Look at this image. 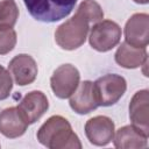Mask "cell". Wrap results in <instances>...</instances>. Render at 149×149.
<instances>
[{"mask_svg":"<svg viewBox=\"0 0 149 149\" xmlns=\"http://www.w3.org/2000/svg\"><path fill=\"white\" fill-rule=\"evenodd\" d=\"M79 81L80 73L78 69L72 64H63L54 71L50 78V86L57 98L66 99L76 91Z\"/></svg>","mask_w":149,"mask_h":149,"instance_id":"cell-6","label":"cell"},{"mask_svg":"<svg viewBox=\"0 0 149 149\" xmlns=\"http://www.w3.org/2000/svg\"><path fill=\"white\" fill-rule=\"evenodd\" d=\"M48 108L49 101L47 95L42 91L37 90L27 93L17 105L19 113L28 125H33L38 121Z\"/></svg>","mask_w":149,"mask_h":149,"instance_id":"cell-8","label":"cell"},{"mask_svg":"<svg viewBox=\"0 0 149 149\" xmlns=\"http://www.w3.org/2000/svg\"><path fill=\"white\" fill-rule=\"evenodd\" d=\"M125 40L127 43L147 48L149 42V15L147 13L133 14L125 24Z\"/></svg>","mask_w":149,"mask_h":149,"instance_id":"cell-9","label":"cell"},{"mask_svg":"<svg viewBox=\"0 0 149 149\" xmlns=\"http://www.w3.org/2000/svg\"><path fill=\"white\" fill-rule=\"evenodd\" d=\"M133 1L136 2V3H140V5H146V3L149 2V0H133Z\"/></svg>","mask_w":149,"mask_h":149,"instance_id":"cell-20","label":"cell"},{"mask_svg":"<svg viewBox=\"0 0 149 149\" xmlns=\"http://www.w3.org/2000/svg\"><path fill=\"white\" fill-rule=\"evenodd\" d=\"M13 88V80L9 71L0 65V100H5L9 97Z\"/></svg>","mask_w":149,"mask_h":149,"instance_id":"cell-19","label":"cell"},{"mask_svg":"<svg viewBox=\"0 0 149 149\" xmlns=\"http://www.w3.org/2000/svg\"><path fill=\"white\" fill-rule=\"evenodd\" d=\"M115 126L111 118L97 115L88 119L85 123V135L90 143L94 146H107L114 137Z\"/></svg>","mask_w":149,"mask_h":149,"instance_id":"cell-7","label":"cell"},{"mask_svg":"<svg viewBox=\"0 0 149 149\" xmlns=\"http://www.w3.org/2000/svg\"><path fill=\"white\" fill-rule=\"evenodd\" d=\"M121 34V28L116 22L112 20H101L95 22L91 28L88 42L94 50L106 52L120 43Z\"/></svg>","mask_w":149,"mask_h":149,"instance_id":"cell-5","label":"cell"},{"mask_svg":"<svg viewBox=\"0 0 149 149\" xmlns=\"http://www.w3.org/2000/svg\"><path fill=\"white\" fill-rule=\"evenodd\" d=\"M90 20L77 9L71 19L57 27L55 31L56 43L64 50L78 49L86 41L90 30Z\"/></svg>","mask_w":149,"mask_h":149,"instance_id":"cell-2","label":"cell"},{"mask_svg":"<svg viewBox=\"0 0 149 149\" xmlns=\"http://www.w3.org/2000/svg\"><path fill=\"white\" fill-rule=\"evenodd\" d=\"M114 58L115 62L125 69H136L148 61L147 48L134 47L125 41L119 45Z\"/></svg>","mask_w":149,"mask_h":149,"instance_id":"cell-15","label":"cell"},{"mask_svg":"<svg viewBox=\"0 0 149 149\" xmlns=\"http://www.w3.org/2000/svg\"><path fill=\"white\" fill-rule=\"evenodd\" d=\"M19 19V8L14 0L0 1V26L14 27Z\"/></svg>","mask_w":149,"mask_h":149,"instance_id":"cell-16","label":"cell"},{"mask_svg":"<svg viewBox=\"0 0 149 149\" xmlns=\"http://www.w3.org/2000/svg\"><path fill=\"white\" fill-rule=\"evenodd\" d=\"M70 107L80 115L88 114L94 111L98 106L94 91H93V81L84 80L79 83L76 91L70 95L69 100Z\"/></svg>","mask_w":149,"mask_h":149,"instance_id":"cell-12","label":"cell"},{"mask_svg":"<svg viewBox=\"0 0 149 149\" xmlns=\"http://www.w3.org/2000/svg\"><path fill=\"white\" fill-rule=\"evenodd\" d=\"M77 9L80 10L90 20V22L95 23L104 19V10L95 0H83Z\"/></svg>","mask_w":149,"mask_h":149,"instance_id":"cell-17","label":"cell"},{"mask_svg":"<svg viewBox=\"0 0 149 149\" xmlns=\"http://www.w3.org/2000/svg\"><path fill=\"white\" fill-rule=\"evenodd\" d=\"M127 90V81L122 76L108 73L93 83V91L98 106L108 107L116 104Z\"/></svg>","mask_w":149,"mask_h":149,"instance_id":"cell-4","label":"cell"},{"mask_svg":"<svg viewBox=\"0 0 149 149\" xmlns=\"http://www.w3.org/2000/svg\"><path fill=\"white\" fill-rule=\"evenodd\" d=\"M28 123L23 120L17 107H8L0 112V133L8 139L22 136L27 130Z\"/></svg>","mask_w":149,"mask_h":149,"instance_id":"cell-13","label":"cell"},{"mask_svg":"<svg viewBox=\"0 0 149 149\" xmlns=\"http://www.w3.org/2000/svg\"><path fill=\"white\" fill-rule=\"evenodd\" d=\"M113 143L119 149H141L148 146V136L133 125L123 126L114 133Z\"/></svg>","mask_w":149,"mask_h":149,"instance_id":"cell-14","label":"cell"},{"mask_svg":"<svg viewBox=\"0 0 149 149\" xmlns=\"http://www.w3.org/2000/svg\"><path fill=\"white\" fill-rule=\"evenodd\" d=\"M8 71L19 86L31 84L37 77V64L28 54H20L12 58L8 64Z\"/></svg>","mask_w":149,"mask_h":149,"instance_id":"cell-10","label":"cell"},{"mask_svg":"<svg viewBox=\"0 0 149 149\" xmlns=\"http://www.w3.org/2000/svg\"><path fill=\"white\" fill-rule=\"evenodd\" d=\"M38 142L49 149H80L81 143L70 122L62 115L50 116L37 130Z\"/></svg>","mask_w":149,"mask_h":149,"instance_id":"cell-1","label":"cell"},{"mask_svg":"<svg viewBox=\"0 0 149 149\" xmlns=\"http://www.w3.org/2000/svg\"><path fill=\"white\" fill-rule=\"evenodd\" d=\"M149 91H137L129 102V119L132 125L149 136Z\"/></svg>","mask_w":149,"mask_h":149,"instance_id":"cell-11","label":"cell"},{"mask_svg":"<svg viewBox=\"0 0 149 149\" xmlns=\"http://www.w3.org/2000/svg\"><path fill=\"white\" fill-rule=\"evenodd\" d=\"M16 31L13 27L0 26V55H7L16 45Z\"/></svg>","mask_w":149,"mask_h":149,"instance_id":"cell-18","label":"cell"},{"mask_svg":"<svg viewBox=\"0 0 149 149\" xmlns=\"http://www.w3.org/2000/svg\"><path fill=\"white\" fill-rule=\"evenodd\" d=\"M29 14L37 21L52 23L66 17L77 0H23Z\"/></svg>","mask_w":149,"mask_h":149,"instance_id":"cell-3","label":"cell"}]
</instances>
